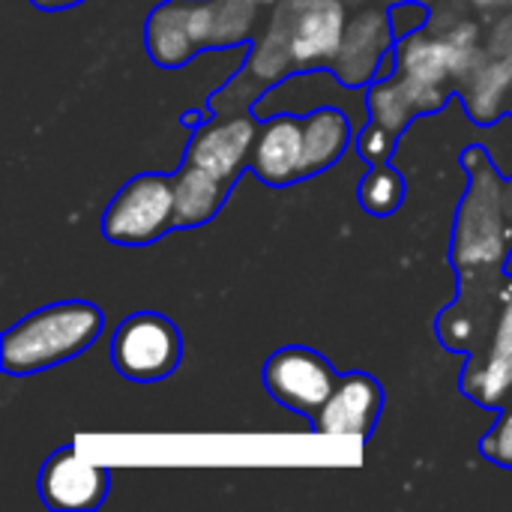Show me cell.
<instances>
[{
    "label": "cell",
    "instance_id": "obj_3",
    "mask_svg": "<svg viewBox=\"0 0 512 512\" xmlns=\"http://www.w3.org/2000/svg\"><path fill=\"white\" fill-rule=\"evenodd\" d=\"M177 228L174 180L162 171L132 177L108 204L102 234L117 246H147Z\"/></svg>",
    "mask_w": 512,
    "mask_h": 512
},
{
    "label": "cell",
    "instance_id": "obj_10",
    "mask_svg": "<svg viewBox=\"0 0 512 512\" xmlns=\"http://www.w3.org/2000/svg\"><path fill=\"white\" fill-rule=\"evenodd\" d=\"M381 411H384V387L372 375L354 372L339 378L333 396L321 405V411L309 423L318 435L369 441Z\"/></svg>",
    "mask_w": 512,
    "mask_h": 512
},
{
    "label": "cell",
    "instance_id": "obj_9",
    "mask_svg": "<svg viewBox=\"0 0 512 512\" xmlns=\"http://www.w3.org/2000/svg\"><path fill=\"white\" fill-rule=\"evenodd\" d=\"M108 471L84 459L75 447L51 453L39 471V498L48 510L81 512L102 507L108 495Z\"/></svg>",
    "mask_w": 512,
    "mask_h": 512
},
{
    "label": "cell",
    "instance_id": "obj_11",
    "mask_svg": "<svg viewBox=\"0 0 512 512\" xmlns=\"http://www.w3.org/2000/svg\"><path fill=\"white\" fill-rule=\"evenodd\" d=\"M303 153H306V123L297 114H270L255 138L249 168L267 186H291L303 180Z\"/></svg>",
    "mask_w": 512,
    "mask_h": 512
},
{
    "label": "cell",
    "instance_id": "obj_20",
    "mask_svg": "<svg viewBox=\"0 0 512 512\" xmlns=\"http://www.w3.org/2000/svg\"><path fill=\"white\" fill-rule=\"evenodd\" d=\"M258 6H273V3H279V0H255Z\"/></svg>",
    "mask_w": 512,
    "mask_h": 512
},
{
    "label": "cell",
    "instance_id": "obj_12",
    "mask_svg": "<svg viewBox=\"0 0 512 512\" xmlns=\"http://www.w3.org/2000/svg\"><path fill=\"white\" fill-rule=\"evenodd\" d=\"M474 30L468 36H450V39H432L420 33H408L396 45V66L402 78L423 84V87H441L450 75H462L471 66V48Z\"/></svg>",
    "mask_w": 512,
    "mask_h": 512
},
{
    "label": "cell",
    "instance_id": "obj_6",
    "mask_svg": "<svg viewBox=\"0 0 512 512\" xmlns=\"http://www.w3.org/2000/svg\"><path fill=\"white\" fill-rule=\"evenodd\" d=\"M480 345L486 348L471 354L462 390L477 405L498 411L512 399V273L501 279L492 330Z\"/></svg>",
    "mask_w": 512,
    "mask_h": 512
},
{
    "label": "cell",
    "instance_id": "obj_8",
    "mask_svg": "<svg viewBox=\"0 0 512 512\" xmlns=\"http://www.w3.org/2000/svg\"><path fill=\"white\" fill-rule=\"evenodd\" d=\"M348 30L342 0H294L288 12V51L297 69L333 66Z\"/></svg>",
    "mask_w": 512,
    "mask_h": 512
},
{
    "label": "cell",
    "instance_id": "obj_15",
    "mask_svg": "<svg viewBox=\"0 0 512 512\" xmlns=\"http://www.w3.org/2000/svg\"><path fill=\"white\" fill-rule=\"evenodd\" d=\"M147 51L165 69H177L198 54L189 27V0H168L153 9L147 18Z\"/></svg>",
    "mask_w": 512,
    "mask_h": 512
},
{
    "label": "cell",
    "instance_id": "obj_17",
    "mask_svg": "<svg viewBox=\"0 0 512 512\" xmlns=\"http://www.w3.org/2000/svg\"><path fill=\"white\" fill-rule=\"evenodd\" d=\"M357 195H360V204L366 213L390 216L399 210V204L405 198V180L396 168H390V162H378V165H369V174L360 183Z\"/></svg>",
    "mask_w": 512,
    "mask_h": 512
},
{
    "label": "cell",
    "instance_id": "obj_1",
    "mask_svg": "<svg viewBox=\"0 0 512 512\" xmlns=\"http://www.w3.org/2000/svg\"><path fill=\"white\" fill-rule=\"evenodd\" d=\"M105 330V312L87 300L42 306L12 324L0 339V366L6 375L24 378L54 369L84 354Z\"/></svg>",
    "mask_w": 512,
    "mask_h": 512
},
{
    "label": "cell",
    "instance_id": "obj_2",
    "mask_svg": "<svg viewBox=\"0 0 512 512\" xmlns=\"http://www.w3.org/2000/svg\"><path fill=\"white\" fill-rule=\"evenodd\" d=\"M480 165L471 159L465 165L474 171L471 189L459 207L456 234H453V264L462 273H483L501 267L507 255V228H504V180L489 168L483 150L477 147Z\"/></svg>",
    "mask_w": 512,
    "mask_h": 512
},
{
    "label": "cell",
    "instance_id": "obj_16",
    "mask_svg": "<svg viewBox=\"0 0 512 512\" xmlns=\"http://www.w3.org/2000/svg\"><path fill=\"white\" fill-rule=\"evenodd\" d=\"M306 123V153H303V174L315 177L336 165L348 150L354 129L351 120L339 108H315L303 117Z\"/></svg>",
    "mask_w": 512,
    "mask_h": 512
},
{
    "label": "cell",
    "instance_id": "obj_19",
    "mask_svg": "<svg viewBox=\"0 0 512 512\" xmlns=\"http://www.w3.org/2000/svg\"><path fill=\"white\" fill-rule=\"evenodd\" d=\"M36 9H42V12H63V9H72V6H78V3H84V0H30Z\"/></svg>",
    "mask_w": 512,
    "mask_h": 512
},
{
    "label": "cell",
    "instance_id": "obj_5",
    "mask_svg": "<svg viewBox=\"0 0 512 512\" xmlns=\"http://www.w3.org/2000/svg\"><path fill=\"white\" fill-rule=\"evenodd\" d=\"M342 375H336L333 363L312 348L288 345L279 348L261 369V381L267 393L288 411L303 417H315L321 405L333 396Z\"/></svg>",
    "mask_w": 512,
    "mask_h": 512
},
{
    "label": "cell",
    "instance_id": "obj_14",
    "mask_svg": "<svg viewBox=\"0 0 512 512\" xmlns=\"http://www.w3.org/2000/svg\"><path fill=\"white\" fill-rule=\"evenodd\" d=\"M174 204H177V228H201L207 225L225 204L231 183L201 171L192 162H183L174 174Z\"/></svg>",
    "mask_w": 512,
    "mask_h": 512
},
{
    "label": "cell",
    "instance_id": "obj_13",
    "mask_svg": "<svg viewBox=\"0 0 512 512\" xmlns=\"http://www.w3.org/2000/svg\"><path fill=\"white\" fill-rule=\"evenodd\" d=\"M396 33L390 27V15L384 12H360L348 30H345V42L339 48V57L333 63V75L342 81V84H369L384 51L393 45Z\"/></svg>",
    "mask_w": 512,
    "mask_h": 512
},
{
    "label": "cell",
    "instance_id": "obj_4",
    "mask_svg": "<svg viewBox=\"0 0 512 512\" xmlns=\"http://www.w3.org/2000/svg\"><path fill=\"white\" fill-rule=\"evenodd\" d=\"M183 339L171 318L159 312H135L123 318L111 336L114 369L138 384H153L177 372Z\"/></svg>",
    "mask_w": 512,
    "mask_h": 512
},
{
    "label": "cell",
    "instance_id": "obj_7",
    "mask_svg": "<svg viewBox=\"0 0 512 512\" xmlns=\"http://www.w3.org/2000/svg\"><path fill=\"white\" fill-rule=\"evenodd\" d=\"M258 129H261V123L252 114H240V111L219 114L195 129L183 162H192L201 171L234 186L237 177L252 162V147H255Z\"/></svg>",
    "mask_w": 512,
    "mask_h": 512
},
{
    "label": "cell",
    "instance_id": "obj_18",
    "mask_svg": "<svg viewBox=\"0 0 512 512\" xmlns=\"http://www.w3.org/2000/svg\"><path fill=\"white\" fill-rule=\"evenodd\" d=\"M480 453H483L492 465L512 471V399L507 405L498 408V420H495V426L486 432V438L480 441Z\"/></svg>",
    "mask_w": 512,
    "mask_h": 512
}]
</instances>
